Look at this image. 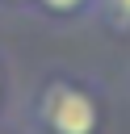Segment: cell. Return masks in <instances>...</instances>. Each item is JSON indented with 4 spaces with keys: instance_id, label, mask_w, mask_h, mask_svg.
I'll return each mask as SVG.
<instances>
[{
    "instance_id": "cell-3",
    "label": "cell",
    "mask_w": 130,
    "mask_h": 134,
    "mask_svg": "<svg viewBox=\"0 0 130 134\" xmlns=\"http://www.w3.org/2000/svg\"><path fill=\"white\" fill-rule=\"evenodd\" d=\"M105 13H109L117 25H130V0H105Z\"/></svg>"
},
{
    "instance_id": "cell-4",
    "label": "cell",
    "mask_w": 130,
    "mask_h": 134,
    "mask_svg": "<svg viewBox=\"0 0 130 134\" xmlns=\"http://www.w3.org/2000/svg\"><path fill=\"white\" fill-rule=\"evenodd\" d=\"M4 4H25V0H4Z\"/></svg>"
},
{
    "instance_id": "cell-1",
    "label": "cell",
    "mask_w": 130,
    "mask_h": 134,
    "mask_svg": "<svg viewBox=\"0 0 130 134\" xmlns=\"http://www.w3.org/2000/svg\"><path fill=\"white\" fill-rule=\"evenodd\" d=\"M38 130L42 134H96L101 130V105L88 88L71 84V80H50L38 92L34 105Z\"/></svg>"
},
{
    "instance_id": "cell-2",
    "label": "cell",
    "mask_w": 130,
    "mask_h": 134,
    "mask_svg": "<svg viewBox=\"0 0 130 134\" xmlns=\"http://www.w3.org/2000/svg\"><path fill=\"white\" fill-rule=\"evenodd\" d=\"M46 13H55V17H71V13H80L88 0H38Z\"/></svg>"
}]
</instances>
